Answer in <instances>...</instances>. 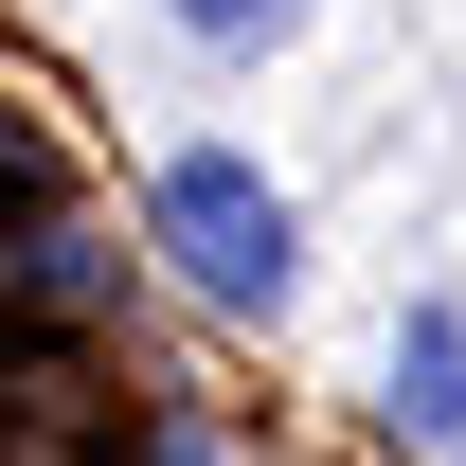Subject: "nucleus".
I'll list each match as a JSON object with an SVG mask.
<instances>
[{
  "mask_svg": "<svg viewBox=\"0 0 466 466\" xmlns=\"http://www.w3.org/2000/svg\"><path fill=\"white\" fill-rule=\"evenodd\" d=\"M162 466H216V431H198V412H179V431H162Z\"/></svg>",
  "mask_w": 466,
  "mask_h": 466,
  "instance_id": "4",
  "label": "nucleus"
},
{
  "mask_svg": "<svg viewBox=\"0 0 466 466\" xmlns=\"http://www.w3.org/2000/svg\"><path fill=\"white\" fill-rule=\"evenodd\" d=\"M305 0H179V36H216V55H251V36H288Z\"/></svg>",
  "mask_w": 466,
  "mask_h": 466,
  "instance_id": "3",
  "label": "nucleus"
},
{
  "mask_svg": "<svg viewBox=\"0 0 466 466\" xmlns=\"http://www.w3.org/2000/svg\"><path fill=\"white\" fill-rule=\"evenodd\" d=\"M395 431H412V449H466V323H449V305L395 323Z\"/></svg>",
  "mask_w": 466,
  "mask_h": 466,
  "instance_id": "2",
  "label": "nucleus"
},
{
  "mask_svg": "<svg viewBox=\"0 0 466 466\" xmlns=\"http://www.w3.org/2000/svg\"><path fill=\"white\" fill-rule=\"evenodd\" d=\"M144 233L179 251V288H198V305H288V288H305V216L233 162V144H179V162L144 179Z\"/></svg>",
  "mask_w": 466,
  "mask_h": 466,
  "instance_id": "1",
  "label": "nucleus"
}]
</instances>
